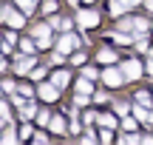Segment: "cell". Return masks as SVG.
Wrapping results in <instances>:
<instances>
[{"instance_id": "1", "label": "cell", "mask_w": 153, "mask_h": 145, "mask_svg": "<svg viewBox=\"0 0 153 145\" xmlns=\"http://www.w3.org/2000/svg\"><path fill=\"white\" fill-rule=\"evenodd\" d=\"M122 80H128V77H125V71H119V68H105V71H102V83L111 85V88L122 85Z\"/></svg>"}, {"instance_id": "2", "label": "cell", "mask_w": 153, "mask_h": 145, "mask_svg": "<svg viewBox=\"0 0 153 145\" xmlns=\"http://www.w3.org/2000/svg\"><path fill=\"white\" fill-rule=\"evenodd\" d=\"M76 20H79V26H97V23H99V14H97V11H91V9H82L79 14H76Z\"/></svg>"}, {"instance_id": "3", "label": "cell", "mask_w": 153, "mask_h": 145, "mask_svg": "<svg viewBox=\"0 0 153 145\" xmlns=\"http://www.w3.org/2000/svg\"><path fill=\"white\" fill-rule=\"evenodd\" d=\"M122 71H125L128 80H139V74H142V66H139L136 60H128L125 66H122Z\"/></svg>"}, {"instance_id": "4", "label": "cell", "mask_w": 153, "mask_h": 145, "mask_svg": "<svg viewBox=\"0 0 153 145\" xmlns=\"http://www.w3.org/2000/svg\"><path fill=\"white\" fill-rule=\"evenodd\" d=\"M3 20L9 23V26H14V28H20V26H23V14H17V11H11V9H9V11H3Z\"/></svg>"}, {"instance_id": "5", "label": "cell", "mask_w": 153, "mask_h": 145, "mask_svg": "<svg viewBox=\"0 0 153 145\" xmlns=\"http://www.w3.org/2000/svg\"><path fill=\"white\" fill-rule=\"evenodd\" d=\"M74 46H76V37H74V34H65V37L60 40V46H57V51H62V54H65V51H71Z\"/></svg>"}, {"instance_id": "6", "label": "cell", "mask_w": 153, "mask_h": 145, "mask_svg": "<svg viewBox=\"0 0 153 145\" xmlns=\"http://www.w3.org/2000/svg\"><path fill=\"white\" fill-rule=\"evenodd\" d=\"M57 91H60V88H57L54 83H51V85H40V97H43V100H54Z\"/></svg>"}, {"instance_id": "7", "label": "cell", "mask_w": 153, "mask_h": 145, "mask_svg": "<svg viewBox=\"0 0 153 145\" xmlns=\"http://www.w3.org/2000/svg\"><path fill=\"white\" fill-rule=\"evenodd\" d=\"M51 83H54L57 88H65V85H68V74H65V71H57V74H51Z\"/></svg>"}, {"instance_id": "8", "label": "cell", "mask_w": 153, "mask_h": 145, "mask_svg": "<svg viewBox=\"0 0 153 145\" xmlns=\"http://www.w3.org/2000/svg\"><path fill=\"white\" fill-rule=\"evenodd\" d=\"M97 57H99V63H114V60H116V54H114L111 49H102Z\"/></svg>"}, {"instance_id": "9", "label": "cell", "mask_w": 153, "mask_h": 145, "mask_svg": "<svg viewBox=\"0 0 153 145\" xmlns=\"http://www.w3.org/2000/svg\"><path fill=\"white\" fill-rule=\"evenodd\" d=\"M48 125H51V131H54V134H62V131H65V125H62V120H60V117H54Z\"/></svg>"}, {"instance_id": "10", "label": "cell", "mask_w": 153, "mask_h": 145, "mask_svg": "<svg viewBox=\"0 0 153 145\" xmlns=\"http://www.w3.org/2000/svg\"><path fill=\"white\" fill-rule=\"evenodd\" d=\"M76 91H79V94H88V91H91V80H79V83H76Z\"/></svg>"}, {"instance_id": "11", "label": "cell", "mask_w": 153, "mask_h": 145, "mask_svg": "<svg viewBox=\"0 0 153 145\" xmlns=\"http://www.w3.org/2000/svg\"><path fill=\"white\" fill-rule=\"evenodd\" d=\"M31 63H34V57H26V60H20V63H17V71H28V68H31Z\"/></svg>"}, {"instance_id": "12", "label": "cell", "mask_w": 153, "mask_h": 145, "mask_svg": "<svg viewBox=\"0 0 153 145\" xmlns=\"http://www.w3.org/2000/svg\"><path fill=\"white\" fill-rule=\"evenodd\" d=\"M17 3H20V9L26 11V14H31V11H34V0H17Z\"/></svg>"}, {"instance_id": "13", "label": "cell", "mask_w": 153, "mask_h": 145, "mask_svg": "<svg viewBox=\"0 0 153 145\" xmlns=\"http://www.w3.org/2000/svg\"><path fill=\"white\" fill-rule=\"evenodd\" d=\"M99 123H102V128H114V125H116V120H114V117H108V114H105V117L99 120Z\"/></svg>"}, {"instance_id": "14", "label": "cell", "mask_w": 153, "mask_h": 145, "mask_svg": "<svg viewBox=\"0 0 153 145\" xmlns=\"http://www.w3.org/2000/svg\"><path fill=\"white\" fill-rule=\"evenodd\" d=\"M54 9H57L54 0H45V3H43V11H54Z\"/></svg>"}, {"instance_id": "15", "label": "cell", "mask_w": 153, "mask_h": 145, "mask_svg": "<svg viewBox=\"0 0 153 145\" xmlns=\"http://www.w3.org/2000/svg\"><path fill=\"white\" fill-rule=\"evenodd\" d=\"M74 102H76V105H85L88 100H85V94H79V91H76V100H74Z\"/></svg>"}, {"instance_id": "16", "label": "cell", "mask_w": 153, "mask_h": 145, "mask_svg": "<svg viewBox=\"0 0 153 145\" xmlns=\"http://www.w3.org/2000/svg\"><path fill=\"white\" fill-rule=\"evenodd\" d=\"M82 77H88V80H94V77H97V71H94V68H85V71H82Z\"/></svg>"}, {"instance_id": "17", "label": "cell", "mask_w": 153, "mask_h": 145, "mask_svg": "<svg viewBox=\"0 0 153 145\" xmlns=\"http://www.w3.org/2000/svg\"><path fill=\"white\" fill-rule=\"evenodd\" d=\"M136 100H139V102H142V105H150V97H148V94H139V97H136Z\"/></svg>"}, {"instance_id": "18", "label": "cell", "mask_w": 153, "mask_h": 145, "mask_svg": "<svg viewBox=\"0 0 153 145\" xmlns=\"http://www.w3.org/2000/svg\"><path fill=\"white\" fill-rule=\"evenodd\" d=\"M0 114H3V117L9 114V108H6V102H3V100H0Z\"/></svg>"}, {"instance_id": "19", "label": "cell", "mask_w": 153, "mask_h": 145, "mask_svg": "<svg viewBox=\"0 0 153 145\" xmlns=\"http://www.w3.org/2000/svg\"><path fill=\"white\" fill-rule=\"evenodd\" d=\"M122 3H125V6H136L139 0H122Z\"/></svg>"}, {"instance_id": "20", "label": "cell", "mask_w": 153, "mask_h": 145, "mask_svg": "<svg viewBox=\"0 0 153 145\" xmlns=\"http://www.w3.org/2000/svg\"><path fill=\"white\" fill-rule=\"evenodd\" d=\"M148 71H150V74H153V60H150V63H148Z\"/></svg>"}, {"instance_id": "21", "label": "cell", "mask_w": 153, "mask_h": 145, "mask_svg": "<svg viewBox=\"0 0 153 145\" xmlns=\"http://www.w3.org/2000/svg\"><path fill=\"white\" fill-rule=\"evenodd\" d=\"M148 9H150V11H153V0H148Z\"/></svg>"}, {"instance_id": "22", "label": "cell", "mask_w": 153, "mask_h": 145, "mask_svg": "<svg viewBox=\"0 0 153 145\" xmlns=\"http://www.w3.org/2000/svg\"><path fill=\"white\" fill-rule=\"evenodd\" d=\"M3 66H6V63H3V57H0V71H3Z\"/></svg>"}, {"instance_id": "23", "label": "cell", "mask_w": 153, "mask_h": 145, "mask_svg": "<svg viewBox=\"0 0 153 145\" xmlns=\"http://www.w3.org/2000/svg\"><path fill=\"white\" fill-rule=\"evenodd\" d=\"M150 57H153V51H150Z\"/></svg>"}]
</instances>
